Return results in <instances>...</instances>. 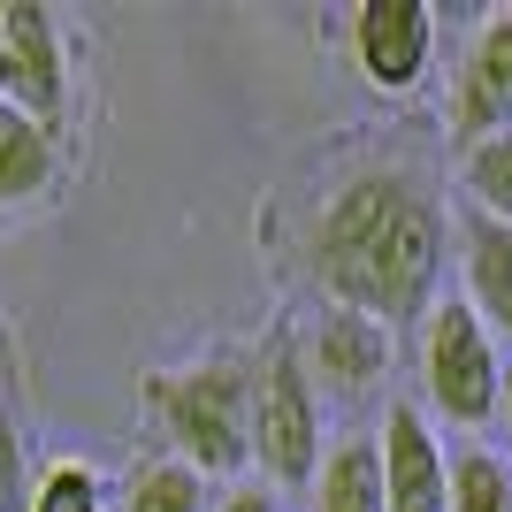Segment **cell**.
<instances>
[{
	"instance_id": "cell-1",
	"label": "cell",
	"mask_w": 512,
	"mask_h": 512,
	"mask_svg": "<svg viewBox=\"0 0 512 512\" xmlns=\"http://www.w3.org/2000/svg\"><path fill=\"white\" fill-rule=\"evenodd\" d=\"M451 207L436 176L413 161H360L314 199L299 237V268L329 306L406 329L428 321L444 299V260H451Z\"/></svg>"
},
{
	"instance_id": "cell-2",
	"label": "cell",
	"mask_w": 512,
	"mask_h": 512,
	"mask_svg": "<svg viewBox=\"0 0 512 512\" xmlns=\"http://www.w3.org/2000/svg\"><path fill=\"white\" fill-rule=\"evenodd\" d=\"M146 413L169 436V459L199 467L207 482L253 467V360L207 352L192 367L146 375Z\"/></svg>"
},
{
	"instance_id": "cell-3",
	"label": "cell",
	"mask_w": 512,
	"mask_h": 512,
	"mask_svg": "<svg viewBox=\"0 0 512 512\" xmlns=\"http://www.w3.org/2000/svg\"><path fill=\"white\" fill-rule=\"evenodd\" d=\"M505 344L467 299H436L421 321V413L444 428H490L505 413Z\"/></svg>"
},
{
	"instance_id": "cell-4",
	"label": "cell",
	"mask_w": 512,
	"mask_h": 512,
	"mask_svg": "<svg viewBox=\"0 0 512 512\" xmlns=\"http://www.w3.org/2000/svg\"><path fill=\"white\" fill-rule=\"evenodd\" d=\"M321 390L306 375L299 344L276 337L253 360V467L268 490H314L321 474Z\"/></svg>"
},
{
	"instance_id": "cell-5",
	"label": "cell",
	"mask_w": 512,
	"mask_h": 512,
	"mask_svg": "<svg viewBox=\"0 0 512 512\" xmlns=\"http://www.w3.org/2000/svg\"><path fill=\"white\" fill-rule=\"evenodd\" d=\"M352 62L383 100H406L436 69V8L421 0H360L352 16Z\"/></svg>"
},
{
	"instance_id": "cell-6",
	"label": "cell",
	"mask_w": 512,
	"mask_h": 512,
	"mask_svg": "<svg viewBox=\"0 0 512 512\" xmlns=\"http://www.w3.org/2000/svg\"><path fill=\"white\" fill-rule=\"evenodd\" d=\"M291 344H299V360H306V375H314L321 398L360 406V398H375V390L390 383V329L367 321V314H352V306H321Z\"/></svg>"
},
{
	"instance_id": "cell-7",
	"label": "cell",
	"mask_w": 512,
	"mask_h": 512,
	"mask_svg": "<svg viewBox=\"0 0 512 512\" xmlns=\"http://www.w3.org/2000/svg\"><path fill=\"white\" fill-rule=\"evenodd\" d=\"M8 107L39 115L46 130L62 123L69 107V39H62V16L39 8V0H8Z\"/></svg>"
},
{
	"instance_id": "cell-8",
	"label": "cell",
	"mask_w": 512,
	"mask_h": 512,
	"mask_svg": "<svg viewBox=\"0 0 512 512\" xmlns=\"http://www.w3.org/2000/svg\"><path fill=\"white\" fill-rule=\"evenodd\" d=\"M375 451H383V497L390 512H451V459L444 444H436V428H428L421 406H383V436H375Z\"/></svg>"
},
{
	"instance_id": "cell-9",
	"label": "cell",
	"mask_w": 512,
	"mask_h": 512,
	"mask_svg": "<svg viewBox=\"0 0 512 512\" xmlns=\"http://www.w3.org/2000/svg\"><path fill=\"white\" fill-rule=\"evenodd\" d=\"M451 130L459 146L512 130V8L474 23L467 54H459V92H451Z\"/></svg>"
},
{
	"instance_id": "cell-10",
	"label": "cell",
	"mask_w": 512,
	"mask_h": 512,
	"mask_svg": "<svg viewBox=\"0 0 512 512\" xmlns=\"http://www.w3.org/2000/svg\"><path fill=\"white\" fill-rule=\"evenodd\" d=\"M459 299L482 314V329L497 344H512V222L467 214V230H459Z\"/></svg>"
},
{
	"instance_id": "cell-11",
	"label": "cell",
	"mask_w": 512,
	"mask_h": 512,
	"mask_svg": "<svg viewBox=\"0 0 512 512\" xmlns=\"http://www.w3.org/2000/svg\"><path fill=\"white\" fill-rule=\"evenodd\" d=\"M54 176H62V146H54V130L39 115H23V107H0V207H31V199L54 192Z\"/></svg>"
},
{
	"instance_id": "cell-12",
	"label": "cell",
	"mask_w": 512,
	"mask_h": 512,
	"mask_svg": "<svg viewBox=\"0 0 512 512\" xmlns=\"http://www.w3.org/2000/svg\"><path fill=\"white\" fill-rule=\"evenodd\" d=\"M314 512H390L383 497V451H375V436H344V444H329V459H321L314 474Z\"/></svg>"
},
{
	"instance_id": "cell-13",
	"label": "cell",
	"mask_w": 512,
	"mask_h": 512,
	"mask_svg": "<svg viewBox=\"0 0 512 512\" xmlns=\"http://www.w3.org/2000/svg\"><path fill=\"white\" fill-rule=\"evenodd\" d=\"M123 512H214V482L184 459H146L123 482Z\"/></svg>"
},
{
	"instance_id": "cell-14",
	"label": "cell",
	"mask_w": 512,
	"mask_h": 512,
	"mask_svg": "<svg viewBox=\"0 0 512 512\" xmlns=\"http://www.w3.org/2000/svg\"><path fill=\"white\" fill-rule=\"evenodd\" d=\"M459 192H467V207L482 214V222H512V130L474 138V146L459 153Z\"/></svg>"
},
{
	"instance_id": "cell-15",
	"label": "cell",
	"mask_w": 512,
	"mask_h": 512,
	"mask_svg": "<svg viewBox=\"0 0 512 512\" xmlns=\"http://www.w3.org/2000/svg\"><path fill=\"white\" fill-rule=\"evenodd\" d=\"M451 512H512V467L497 451H459L451 459Z\"/></svg>"
},
{
	"instance_id": "cell-16",
	"label": "cell",
	"mask_w": 512,
	"mask_h": 512,
	"mask_svg": "<svg viewBox=\"0 0 512 512\" xmlns=\"http://www.w3.org/2000/svg\"><path fill=\"white\" fill-rule=\"evenodd\" d=\"M31 512H107V482L85 459H54L31 490Z\"/></svg>"
},
{
	"instance_id": "cell-17",
	"label": "cell",
	"mask_w": 512,
	"mask_h": 512,
	"mask_svg": "<svg viewBox=\"0 0 512 512\" xmlns=\"http://www.w3.org/2000/svg\"><path fill=\"white\" fill-rule=\"evenodd\" d=\"M31 490H39V474L23 459V428L0 413V512H31Z\"/></svg>"
},
{
	"instance_id": "cell-18",
	"label": "cell",
	"mask_w": 512,
	"mask_h": 512,
	"mask_svg": "<svg viewBox=\"0 0 512 512\" xmlns=\"http://www.w3.org/2000/svg\"><path fill=\"white\" fill-rule=\"evenodd\" d=\"M214 512H276V490L268 482H237V490L214 497Z\"/></svg>"
},
{
	"instance_id": "cell-19",
	"label": "cell",
	"mask_w": 512,
	"mask_h": 512,
	"mask_svg": "<svg viewBox=\"0 0 512 512\" xmlns=\"http://www.w3.org/2000/svg\"><path fill=\"white\" fill-rule=\"evenodd\" d=\"M505 444H512V383H505Z\"/></svg>"
},
{
	"instance_id": "cell-20",
	"label": "cell",
	"mask_w": 512,
	"mask_h": 512,
	"mask_svg": "<svg viewBox=\"0 0 512 512\" xmlns=\"http://www.w3.org/2000/svg\"><path fill=\"white\" fill-rule=\"evenodd\" d=\"M0 107H8V92H0Z\"/></svg>"
}]
</instances>
